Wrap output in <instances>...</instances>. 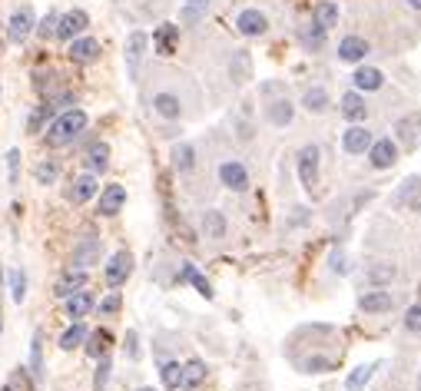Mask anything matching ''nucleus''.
<instances>
[{"label":"nucleus","mask_w":421,"mask_h":391,"mask_svg":"<svg viewBox=\"0 0 421 391\" xmlns=\"http://www.w3.org/2000/svg\"><path fill=\"white\" fill-rule=\"evenodd\" d=\"M319 163H322V149L319 146H302L299 149L295 166H299V179H302L306 192H315V189H319Z\"/></svg>","instance_id":"nucleus-2"},{"label":"nucleus","mask_w":421,"mask_h":391,"mask_svg":"<svg viewBox=\"0 0 421 391\" xmlns=\"http://www.w3.org/2000/svg\"><path fill=\"white\" fill-rule=\"evenodd\" d=\"M203 232H206V239H223L226 236V216L219 209H206L203 212Z\"/></svg>","instance_id":"nucleus-24"},{"label":"nucleus","mask_w":421,"mask_h":391,"mask_svg":"<svg viewBox=\"0 0 421 391\" xmlns=\"http://www.w3.org/2000/svg\"><path fill=\"white\" fill-rule=\"evenodd\" d=\"M153 43H156V50H159L163 56L176 54V43H179V27H172V23H163V27H156Z\"/></svg>","instance_id":"nucleus-19"},{"label":"nucleus","mask_w":421,"mask_h":391,"mask_svg":"<svg viewBox=\"0 0 421 391\" xmlns=\"http://www.w3.org/2000/svg\"><path fill=\"white\" fill-rule=\"evenodd\" d=\"M120 305H123L120 292H110V295L100 302V315H113V312H120Z\"/></svg>","instance_id":"nucleus-50"},{"label":"nucleus","mask_w":421,"mask_h":391,"mask_svg":"<svg viewBox=\"0 0 421 391\" xmlns=\"http://www.w3.org/2000/svg\"><path fill=\"white\" fill-rule=\"evenodd\" d=\"M292 116H295V107L288 100H275V103H269V110H266V120L272 126H288Z\"/></svg>","instance_id":"nucleus-22"},{"label":"nucleus","mask_w":421,"mask_h":391,"mask_svg":"<svg viewBox=\"0 0 421 391\" xmlns=\"http://www.w3.org/2000/svg\"><path fill=\"white\" fill-rule=\"evenodd\" d=\"M63 302H67V318H73V322H80L83 315H90V312H93V305H96L93 295H90V292H83V289L73 292L70 298H63Z\"/></svg>","instance_id":"nucleus-17"},{"label":"nucleus","mask_w":421,"mask_h":391,"mask_svg":"<svg viewBox=\"0 0 421 391\" xmlns=\"http://www.w3.org/2000/svg\"><path fill=\"white\" fill-rule=\"evenodd\" d=\"M418 126H421L418 113H411L408 120H402V123H398V136H402L405 146H415V139H418Z\"/></svg>","instance_id":"nucleus-38"},{"label":"nucleus","mask_w":421,"mask_h":391,"mask_svg":"<svg viewBox=\"0 0 421 391\" xmlns=\"http://www.w3.org/2000/svg\"><path fill=\"white\" fill-rule=\"evenodd\" d=\"M60 176V163L57 159H43V163H37L34 166V179H37L40 186H54Z\"/></svg>","instance_id":"nucleus-34"},{"label":"nucleus","mask_w":421,"mask_h":391,"mask_svg":"<svg viewBox=\"0 0 421 391\" xmlns=\"http://www.w3.org/2000/svg\"><path fill=\"white\" fill-rule=\"evenodd\" d=\"M299 40H302V47H306V50H322V43H326V30L312 23V27H306V30L299 34Z\"/></svg>","instance_id":"nucleus-41"},{"label":"nucleus","mask_w":421,"mask_h":391,"mask_svg":"<svg viewBox=\"0 0 421 391\" xmlns=\"http://www.w3.org/2000/svg\"><path fill=\"white\" fill-rule=\"evenodd\" d=\"M30 375H34V381L43 378V335L34 332V342H30Z\"/></svg>","instance_id":"nucleus-35"},{"label":"nucleus","mask_w":421,"mask_h":391,"mask_svg":"<svg viewBox=\"0 0 421 391\" xmlns=\"http://www.w3.org/2000/svg\"><path fill=\"white\" fill-rule=\"evenodd\" d=\"M372 375H375V365H359L355 372L345 378V388L348 391H362L365 385H368V378H372Z\"/></svg>","instance_id":"nucleus-39"},{"label":"nucleus","mask_w":421,"mask_h":391,"mask_svg":"<svg viewBox=\"0 0 421 391\" xmlns=\"http://www.w3.org/2000/svg\"><path fill=\"white\" fill-rule=\"evenodd\" d=\"M418 391H421V381H418Z\"/></svg>","instance_id":"nucleus-54"},{"label":"nucleus","mask_w":421,"mask_h":391,"mask_svg":"<svg viewBox=\"0 0 421 391\" xmlns=\"http://www.w3.org/2000/svg\"><path fill=\"white\" fill-rule=\"evenodd\" d=\"M335 361L332 358H326V355H312V358H306L302 361V372H308V375H322V372H328Z\"/></svg>","instance_id":"nucleus-43"},{"label":"nucleus","mask_w":421,"mask_h":391,"mask_svg":"<svg viewBox=\"0 0 421 391\" xmlns=\"http://www.w3.org/2000/svg\"><path fill=\"white\" fill-rule=\"evenodd\" d=\"M90 27V17H87V10H67L63 17L57 20V37L60 40H73V37H80L83 30Z\"/></svg>","instance_id":"nucleus-7"},{"label":"nucleus","mask_w":421,"mask_h":391,"mask_svg":"<svg viewBox=\"0 0 421 391\" xmlns=\"http://www.w3.org/2000/svg\"><path fill=\"white\" fill-rule=\"evenodd\" d=\"M302 107H306L308 113H326L328 110V90L326 87H312V90H306Z\"/></svg>","instance_id":"nucleus-33"},{"label":"nucleus","mask_w":421,"mask_h":391,"mask_svg":"<svg viewBox=\"0 0 421 391\" xmlns=\"http://www.w3.org/2000/svg\"><path fill=\"white\" fill-rule=\"evenodd\" d=\"M339 56H342L345 63H362L365 56H368V40L362 37H345L339 43Z\"/></svg>","instance_id":"nucleus-18"},{"label":"nucleus","mask_w":421,"mask_h":391,"mask_svg":"<svg viewBox=\"0 0 421 391\" xmlns=\"http://www.w3.org/2000/svg\"><path fill=\"white\" fill-rule=\"evenodd\" d=\"M100 252H103V243L96 239V236H87V239H80L73 245V256H70V265L73 269H90L100 262Z\"/></svg>","instance_id":"nucleus-5"},{"label":"nucleus","mask_w":421,"mask_h":391,"mask_svg":"<svg viewBox=\"0 0 421 391\" xmlns=\"http://www.w3.org/2000/svg\"><path fill=\"white\" fill-rule=\"evenodd\" d=\"M126 358H139V338H136V332H126Z\"/></svg>","instance_id":"nucleus-51"},{"label":"nucleus","mask_w":421,"mask_h":391,"mask_svg":"<svg viewBox=\"0 0 421 391\" xmlns=\"http://www.w3.org/2000/svg\"><path fill=\"white\" fill-rule=\"evenodd\" d=\"M398 203H405L411 212H421V176L405 179L402 189H398Z\"/></svg>","instance_id":"nucleus-20"},{"label":"nucleus","mask_w":421,"mask_h":391,"mask_svg":"<svg viewBox=\"0 0 421 391\" xmlns=\"http://www.w3.org/2000/svg\"><path fill=\"white\" fill-rule=\"evenodd\" d=\"M96 192H100L96 176H93V172H83V176H77V179H73V186H70V192H67V199L80 205V203H90Z\"/></svg>","instance_id":"nucleus-12"},{"label":"nucleus","mask_w":421,"mask_h":391,"mask_svg":"<svg viewBox=\"0 0 421 391\" xmlns=\"http://www.w3.org/2000/svg\"><path fill=\"white\" fill-rule=\"evenodd\" d=\"M83 130H87V113L70 107V110H63L57 120L47 126V146H54V149L70 146Z\"/></svg>","instance_id":"nucleus-1"},{"label":"nucleus","mask_w":421,"mask_h":391,"mask_svg":"<svg viewBox=\"0 0 421 391\" xmlns=\"http://www.w3.org/2000/svg\"><path fill=\"white\" fill-rule=\"evenodd\" d=\"M342 113L348 123H362L365 116H368V107H365V100L359 93H345L342 96Z\"/></svg>","instance_id":"nucleus-27"},{"label":"nucleus","mask_w":421,"mask_h":391,"mask_svg":"<svg viewBox=\"0 0 421 391\" xmlns=\"http://www.w3.org/2000/svg\"><path fill=\"white\" fill-rule=\"evenodd\" d=\"M408 3H411V7H415V10H421V0H408Z\"/></svg>","instance_id":"nucleus-52"},{"label":"nucleus","mask_w":421,"mask_h":391,"mask_svg":"<svg viewBox=\"0 0 421 391\" xmlns=\"http://www.w3.org/2000/svg\"><path fill=\"white\" fill-rule=\"evenodd\" d=\"M172 166L179 169V172H192V166H196V149L190 143H176L172 146Z\"/></svg>","instance_id":"nucleus-32"},{"label":"nucleus","mask_w":421,"mask_h":391,"mask_svg":"<svg viewBox=\"0 0 421 391\" xmlns=\"http://www.w3.org/2000/svg\"><path fill=\"white\" fill-rule=\"evenodd\" d=\"M80 289H87V269H67L57 279V285H54V295L70 298L73 292H80Z\"/></svg>","instance_id":"nucleus-11"},{"label":"nucleus","mask_w":421,"mask_h":391,"mask_svg":"<svg viewBox=\"0 0 421 391\" xmlns=\"http://www.w3.org/2000/svg\"><path fill=\"white\" fill-rule=\"evenodd\" d=\"M123 205H126V189L120 186V183L103 186V192H100V205H96V212H100V216H116Z\"/></svg>","instance_id":"nucleus-9"},{"label":"nucleus","mask_w":421,"mask_h":391,"mask_svg":"<svg viewBox=\"0 0 421 391\" xmlns=\"http://www.w3.org/2000/svg\"><path fill=\"white\" fill-rule=\"evenodd\" d=\"M368 156H372V166L375 169H391L395 159H398V146H395L391 139H372Z\"/></svg>","instance_id":"nucleus-10"},{"label":"nucleus","mask_w":421,"mask_h":391,"mask_svg":"<svg viewBox=\"0 0 421 391\" xmlns=\"http://www.w3.org/2000/svg\"><path fill=\"white\" fill-rule=\"evenodd\" d=\"M206 14H209V0H186L183 10H179V20H183L186 27H196Z\"/></svg>","instance_id":"nucleus-28"},{"label":"nucleus","mask_w":421,"mask_h":391,"mask_svg":"<svg viewBox=\"0 0 421 391\" xmlns=\"http://www.w3.org/2000/svg\"><path fill=\"white\" fill-rule=\"evenodd\" d=\"M57 20H60V17L54 14V10H50V14L40 20L37 27H34V30H37V37H40V40H54V37H57Z\"/></svg>","instance_id":"nucleus-45"},{"label":"nucleus","mask_w":421,"mask_h":391,"mask_svg":"<svg viewBox=\"0 0 421 391\" xmlns=\"http://www.w3.org/2000/svg\"><path fill=\"white\" fill-rule=\"evenodd\" d=\"M83 342H87V355H90V358H103V355L110 352V345H113V338H110V332H106V328H96V332H90Z\"/></svg>","instance_id":"nucleus-23"},{"label":"nucleus","mask_w":421,"mask_h":391,"mask_svg":"<svg viewBox=\"0 0 421 391\" xmlns=\"http://www.w3.org/2000/svg\"><path fill=\"white\" fill-rule=\"evenodd\" d=\"M133 276V256L126 252V249H120V252H113V259L106 262V269H103V279H106V285L110 289H120L123 282Z\"/></svg>","instance_id":"nucleus-3"},{"label":"nucleus","mask_w":421,"mask_h":391,"mask_svg":"<svg viewBox=\"0 0 421 391\" xmlns=\"http://www.w3.org/2000/svg\"><path fill=\"white\" fill-rule=\"evenodd\" d=\"M395 305V298L388 295L385 289H372V292H362L359 295V309L368 312V315H378V312H388Z\"/></svg>","instance_id":"nucleus-13"},{"label":"nucleus","mask_w":421,"mask_h":391,"mask_svg":"<svg viewBox=\"0 0 421 391\" xmlns=\"http://www.w3.org/2000/svg\"><path fill=\"white\" fill-rule=\"evenodd\" d=\"M27 388H30V375H27V368H17L0 391H27Z\"/></svg>","instance_id":"nucleus-47"},{"label":"nucleus","mask_w":421,"mask_h":391,"mask_svg":"<svg viewBox=\"0 0 421 391\" xmlns=\"http://www.w3.org/2000/svg\"><path fill=\"white\" fill-rule=\"evenodd\" d=\"M236 27H239V34L242 37H262L269 30V20L262 10H255V7H249V10H242L239 17H236Z\"/></svg>","instance_id":"nucleus-8"},{"label":"nucleus","mask_w":421,"mask_h":391,"mask_svg":"<svg viewBox=\"0 0 421 391\" xmlns=\"http://www.w3.org/2000/svg\"><path fill=\"white\" fill-rule=\"evenodd\" d=\"M153 110L159 113L163 120H179L183 103H179V96H176V93H156L153 96Z\"/></svg>","instance_id":"nucleus-21"},{"label":"nucleus","mask_w":421,"mask_h":391,"mask_svg":"<svg viewBox=\"0 0 421 391\" xmlns=\"http://www.w3.org/2000/svg\"><path fill=\"white\" fill-rule=\"evenodd\" d=\"M183 279L190 282V285H196V292L203 298H212V285L206 276H199V269H192V265H183Z\"/></svg>","instance_id":"nucleus-37"},{"label":"nucleus","mask_w":421,"mask_h":391,"mask_svg":"<svg viewBox=\"0 0 421 391\" xmlns=\"http://www.w3.org/2000/svg\"><path fill=\"white\" fill-rule=\"evenodd\" d=\"M252 74V60L246 50H236L232 54V63H229V76H232V83H246Z\"/></svg>","instance_id":"nucleus-30"},{"label":"nucleus","mask_w":421,"mask_h":391,"mask_svg":"<svg viewBox=\"0 0 421 391\" xmlns=\"http://www.w3.org/2000/svg\"><path fill=\"white\" fill-rule=\"evenodd\" d=\"M418 292H421V289H418Z\"/></svg>","instance_id":"nucleus-56"},{"label":"nucleus","mask_w":421,"mask_h":391,"mask_svg":"<svg viewBox=\"0 0 421 391\" xmlns=\"http://www.w3.org/2000/svg\"><path fill=\"white\" fill-rule=\"evenodd\" d=\"M0 328H3V322H0Z\"/></svg>","instance_id":"nucleus-55"},{"label":"nucleus","mask_w":421,"mask_h":391,"mask_svg":"<svg viewBox=\"0 0 421 391\" xmlns=\"http://www.w3.org/2000/svg\"><path fill=\"white\" fill-rule=\"evenodd\" d=\"M110 166V146L106 143H93V146L87 149V169L90 172H103V169Z\"/></svg>","instance_id":"nucleus-29"},{"label":"nucleus","mask_w":421,"mask_h":391,"mask_svg":"<svg viewBox=\"0 0 421 391\" xmlns=\"http://www.w3.org/2000/svg\"><path fill=\"white\" fill-rule=\"evenodd\" d=\"M312 23H315V27H322V30H332V27H335V23H339V7H335V3H328V0H322V3H319V7H315V14H312Z\"/></svg>","instance_id":"nucleus-31"},{"label":"nucleus","mask_w":421,"mask_h":391,"mask_svg":"<svg viewBox=\"0 0 421 391\" xmlns=\"http://www.w3.org/2000/svg\"><path fill=\"white\" fill-rule=\"evenodd\" d=\"M352 83H355L359 90H382L385 76H382V70H375V67H359L355 76H352Z\"/></svg>","instance_id":"nucleus-26"},{"label":"nucleus","mask_w":421,"mask_h":391,"mask_svg":"<svg viewBox=\"0 0 421 391\" xmlns=\"http://www.w3.org/2000/svg\"><path fill=\"white\" fill-rule=\"evenodd\" d=\"M219 183L226 189H232V192H246L249 189V172H246V166L239 159H226L219 166Z\"/></svg>","instance_id":"nucleus-6"},{"label":"nucleus","mask_w":421,"mask_h":391,"mask_svg":"<svg viewBox=\"0 0 421 391\" xmlns=\"http://www.w3.org/2000/svg\"><path fill=\"white\" fill-rule=\"evenodd\" d=\"M67 54L73 63H93V60H100V43L93 37H73Z\"/></svg>","instance_id":"nucleus-14"},{"label":"nucleus","mask_w":421,"mask_h":391,"mask_svg":"<svg viewBox=\"0 0 421 391\" xmlns=\"http://www.w3.org/2000/svg\"><path fill=\"white\" fill-rule=\"evenodd\" d=\"M405 332H421V305L405 309Z\"/></svg>","instance_id":"nucleus-48"},{"label":"nucleus","mask_w":421,"mask_h":391,"mask_svg":"<svg viewBox=\"0 0 421 391\" xmlns=\"http://www.w3.org/2000/svg\"><path fill=\"white\" fill-rule=\"evenodd\" d=\"M368 146H372V133L365 130V126H348V133L342 136V149H345V153L359 156V153H368Z\"/></svg>","instance_id":"nucleus-15"},{"label":"nucleus","mask_w":421,"mask_h":391,"mask_svg":"<svg viewBox=\"0 0 421 391\" xmlns=\"http://www.w3.org/2000/svg\"><path fill=\"white\" fill-rule=\"evenodd\" d=\"M159 378H163V385L170 391L179 388V378H183V365L179 361H166L163 368H159Z\"/></svg>","instance_id":"nucleus-42"},{"label":"nucleus","mask_w":421,"mask_h":391,"mask_svg":"<svg viewBox=\"0 0 421 391\" xmlns=\"http://www.w3.org/2000/svg\"><path fill=\"white\" fill-rule=\"evenodd\" d=\"M7 279H10V298H14V302H23V298H27V272H23V269H10Z\"/></svg>","instance_id":"nucleus-40"},{"label":"nucleus","mask_w":421,"mask_h":391,"mask_svg":"<svg viewBox=\"0 0 421 391\" xmlns=\"http://www.w3.org/2000/svg\"><path fill=\"white\" fill-rule=\"evenodd\" d=\"M143 50H146V34H143V30H136V34H130V40H126V63H130V74L139 70Z\"/></svg>","instance_id":"nucleus-25"},{"label":"nucleus","mask_w":421,"mask_h":391,"mask_svg":"<svg viewBox=\"0 0 421 391\" xmlns=\"http://www.w3.org/2000/svg\"><path fill=\"white\" fill-rule=\"evenodd\" d=\"M206 361H199V358H192V361H186L183 365V378H179V388H186V391H196L203 381H206Z\"/></svg>","instance_id":"nucleus-16"},{"label":"nucleus","mask_w":421,"mask_h":391,"mask_svg":"<svg viewBox=\"0 0 421 391\" xmlns=\"http://www.w3.org/2000/svg\"><path fill=\"white\" fill-rule=\"evenodd\" d=\"M34 10L23 3V7H17L14 14H10V23H7V37H10V43H23V40L34 34Z\"/></svg>","instance_id":"nucleus-4"},{"label":"nucleus","mask_w":421,"mask_h":391,"mask_svg":"<svg viewBox=\"0 0 421 391\" xmlns=\"http://www.w3.org/2000/svg\"><path fill=\"white\" fill-rule=\"evenodd\" d=\"M100 365H96V375H93V388L103 391L106 388V381H110V372H113V365H110V358L103 355V358H96Z\"/></svg>","instance_id":"nucleus-46"},{"label":"nucleus","mask_w":421,"mask_h":391,"mask_svg":"<svg viewBox=\"0 0 421 391\" xmlns=\"http://www.w3.org/2000/svg\"><path fill=\"white\" fill-rule=\"evenodd\" d=\"M328 269H332L335 276H345V272H348V262H345L342 249H332V256H328Z\"/></svg>","instance_id":"nucleus-49"},{"label":"nucleus","mask_w":421,"mask_h":391,"mask_svg":"<svg viewBox=\"0 0 421 391\" xmlns=\"http://www.w3.org/2000/svg\"><path fill=\"white\" fill-rule=\"evenodd\" d=\"M139 391H156V388H139Z\"/></svg>","instance_id":"nucleus-53"},{"label":"nucleus","mask_w":421,"mask_h":391,"mask_svg":"<svg viewBox=\"0 0 421 391\" xmlns=\"http://www.w3.org/2000/svg\"><path fill=\"white\" fill-rule=\"evenodd\" d=\"M83 338H87V328H83L80 322H73V325H70V328L60 335V348H63V352H73V348H80V345H83Z\"/></svg>","instance_id":"nucleus-36"},{"label":"nucleus","mask_w":421,"mask_h":391,"mask_svg":"<svg viewBox=\"0 0 421 391\" xmlns=\"http://www.w3.org/2000/svg\"><path fill=\"white\" fill-rule=\"evenodd\" d=\"M391 279H395V269H391V265H372V269H368V282L378 285V289L388 285Z\"/></svg>","instance_id":"nucleus-44"}]
</instances>
